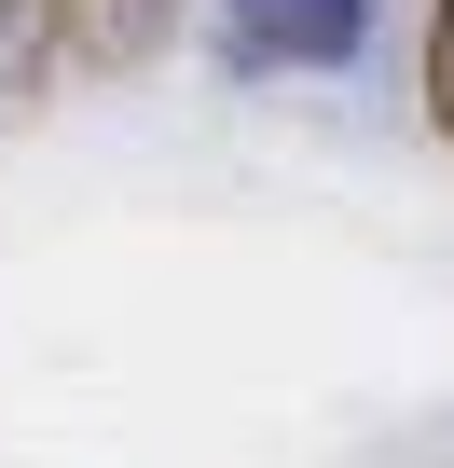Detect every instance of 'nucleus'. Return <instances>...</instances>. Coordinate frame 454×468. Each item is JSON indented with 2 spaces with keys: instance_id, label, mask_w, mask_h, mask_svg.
<instances>
[{
  "instance_id": "f257e3e1",
  "label": "nucleus",
  "mask_w": 454,
  "mask_h": 468,
  "mask_svg": "<svg viewBox=\"0 0 454 468\" xmlns=\"http://www.w3.org/2000/svg\"><path fill=\"white\" fill-rule=\"evenodd\" d=\"M372 0H220V69H358Z\"/></svg>"
},
{
  "instance_id": "f03ea898",
  "label": "nucleus",
  "mask_w": 454,
  "mask_h": 468,
  "mask_svg": "<svg viewBox=\"0 0 454 468\" xmlns=\"http://www.w3.org/2000/svg\"><path fill=\"white\" fill-rule=\"evenodd\" d=\"M165 28H179V0H56V42H69V69H138Z\"/></svg>"
},
{
  "instance_id": "7ed1b4c3",
  "label": "nucleus",
  "mask_w": 454,
  "mask_h": 468,
  "mask_svg": "<svg viewBox=\"0 0 454 468\" xmlns=\"http://www.w3.org/2000/svg\"><path fill=\"white\" fill-rule=\"evenodd\" d=\"M56 69H69L56 0H0V124H28V111L56 97Z\"/></svg>"
},
{
  "instance_id": "20e7f679",
  "label": "nucleus",
  "mask_w": 454,
  "mask_h": 468,
  "mask_svg": "<svg viewBox=\"0 0 454 468\" xmlns=\"http://www.w3.org/2000/svg\"><path fill=\"white\" fill-rule=\"evenodd\" d=\"M427 124L454 152V0H427Z\"/></svg>"
}]
</instances>
